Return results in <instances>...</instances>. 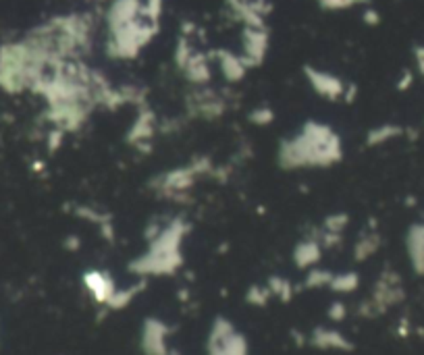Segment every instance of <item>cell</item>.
Listing matches in <instances>:
<instances>
[{"instance_id": "obj_26", "label": "cell", "mask_w": 424, "mask_h": 355, "mask_svg": "<svg viewBox=\"0 0 424 355\" xmlns=\"http://www.w3.org/2000/svg\"><path fill=\"white\" fill-rule=\"evenodd\" d=\"M364 17H366V21H369V23H376V21H378V17L374 15V11H366V15H364Z\"/></svg>"}, {"instance_id": "obj_23", "label": "cell", "mask_w": 424, "mask_h": 355, "mask_svg": "<svg viewBox=\"0 0 424 355\" xmlns=\"http://www.w3.org/2000/svg\"><path fill=\"white\" fill-rule=\"evenodd\" d=\"M350 218L345 214H333L324 220V231H331V233H341L345 227H347Z\"/></svg>"}, {"instance_id": "obj_9", "label": "cell", "mask_w": 424, "mask_h": 355, "mask_svg": "<svg viewBox=\"0 0 424 355\" xmlns=\"http://www.w3.org/2000/svg\"><path fill=\"white\" fill-rule=\"evenodd\" d=\"M154 129H157V123H154V114L150 110H140V114L135 116L131 129H129V135L127 140L133 144V146H144V144H150V138L154 135Z\"/></svg>"}, {"instance_id": "obj_10", "label": "cell", "mask_w": 424, "mask_h": 355, "mask_svg": "<svg viewBox=\"0 0 424 355\" xmlns=\"http://www.w3.org/2000/svg\"><path fill=\"white\" fill-rule=\"evenodd\" d=\"M181 71L185 73V77L196 83V86H206L212 77V67L208 58L200 52H194L192 58L181 67Z\"/></svg>"}, {"instance_id": "obj_24", "label": "cell", "mask_w": 424, "mask_h": 355, "mask_svg": "<svg viewBox=\"0 0 424 355\" xmlns=\"http://www.w3.org/2000/svg\"><path fill=\"white\" fill-rule=\"evenodd\" d=\"M345 314H347V309H345V304H341V302H335V304L329 307V318L335 320V322L343 320Z\"/></svg>"}, {"instance_id": "obj_2", "label": "cell", "mask_w": 424, "mask_h": 355, "mask_svg": "<svg viewBox=\"0 0 424 355\" xmlns=\"http://www.w3.org/2000/svg\"><path fill=\"white\" fill-rule=\"evenodd\" d=\"M206 173H211V164L206 160H198V162H192L187 166L173 168V170L160 175L154 181V187L164 198H177V196L187 194L192 189V185L196 183V179L206 175Z\"/></svg>"}, {"instance_id": "obj_12", "label": "cell", "mask_w": 424, "mask_h": 355, "mask_svg": "<svg viewBox=\"0 0 424 355\" xmlns=\"http://www.w3.org/2000/svg\"><path fill=\"white\" fill-rule=\"evenodd\" d=\"M214 56H216V60H218V65H220V71H223V75H225L227 81H233V83H235V81H239V79L248 73V65L244 62L241 56H237V54L227 51H216L214 52Z\"/></svg>"}, {"instance_id": "obj_8", "label": "cell", "mask_w": 424, "mask_h": 355, "mask_svg": "<svg viewBox=\"0 0 424 355\" xmlns=\"http://www.w3.org/2000/svg\"><path fill=\"white\" fill-rule=\"evenodd\" d=\"M84 285H86V289L90 291V295L98 302V304H105L112 297V293L117 291L114 289V283H112V279L102 272V270H90V272H86L84 274Z\"/></svg>"}, {"instance_id": "obj_15", "label": "cell", "mask_w": 424, "mask_h": 355, "mask_svg": "<svg viewBox=\"0 0 424 355\" xmlns=\"http://www.w3.org/2000/svg\"><path fill=\"white\" fill-rule=\"evenodd\" d=\"M358 274L356 272H343V274H333V281H331V289L337 291V293H352L358 289Z\"/></svg>"}, {"instance_id": "obj_11", "label": "cell", "mask_w": 424, "mask_h": 355, "mask_svg": "<svg viewBox=\"0 0 424 355\" xmlns=\"http://www.w3.org/2000/svg\"><path fill=\"white\" fill-rule=\"evenodd\" d=\"M310 343L318 347V349H341V351H350L354 349V345L339 333L333 328H322L318 326L317 330L310 337Z\"/></svg>"}, {"instance_id": "obj_5", "label": "cell", "mask_w": 424, "mask_h": 355, "mask_svg": "<svg viewBox=\"0 0 424 355\" xmlns=\"http://www.w3.org/2000/svg\"><path fill=\"white\" fill-rule=\"evenodd\" d=\"M166 335L168 328L164 322H160L157 318H148L144 322V330H142V349L146 355H164L166 349Z\"/></svg>"}, {"instance_id": "obj_4", "label": "cell", "mask_w": 424, "mask_h": 355, "mask_svg": "<svg viewBox=\"0 0 424 355\" xmlns=\"http://www.w3.org/2000/svg\"><path fill=\"white\" fill-rule=\"evenodd\" d=\"M304 75H306L310 88L317 92L320 98H326V100H339V98H343L347 83L341 77H337V75H333L329 71L317 69V67H310V65L304 67Z\"/></svg>"}, {"instance_id": "obj_18", "label": "cell", "mask_w": 424, "mask_h": 355, "mask_svg": "<svg viewBox=\"0 0 424 355\" xmlns=\"http://www.w3.org/2000/svg\"><path fill=\"white\" fill-rule=\"evenodd\" d=\"M266 287L270 289L272 295H279L283 302H289L291 295H293V285L287 279H281V276H270V281H268Z\"/></svg>"}, {"instance_id": "obj_25", "label": "cell", "mask_w": 424, "mask_h": 355, "mask_svg": "<svg viewBox=\"0 0 424 355\" xmlns=\"http://www.w3.org/2000/svg\"><path fill=\"white\" fill-rule=\"evenodd\" d=\"M320 2L326 8H345V6H352V4H356L360 0H320Z\"/></svg>"}, {"instance_id": "obj_1", "label": "cell", "mask_w": 424, "mask_h": 355, "mask_svg": "<svg viewBox=\"0 0 424 355\" xmlns=\"http://www.w3.org/2000/svg\"><path fill=\"white\" fill-rule=\"evenodd\" d=\"M343 158L339 135L333 127L308 121L298 135L285 140L279 148V162L285 168L331 166Z\"/></svg>"}, {"instance_id": "obj_17", "label": "cell", "mask_w": 424, "mask_h": 355, "mask_svg": "<svg viewBox=\"0 0 424 355\" xmlns=\"http://www.w3.org/2000/svg\"><path fill=\"white\" fill-rule=\"evenodd\" d=\"M395 135H399V127H393V125L374 127V129H371L366 142H369V146H383V144H387L389 140H393Z\"/></svg>"}, {"instance_id": "obj_7", "label": "cell", "mask_w": 424, "mask_h": 355, "mask_svg": "<svg viewBox=\"0 0 424 355\" xmlns=\"http://www.w3.org/2000/svg\"><path fill=\"white\" fill-rule=\"evenodd\" d=\"M140 15H142V0H112L108 11V25L110 29H117L135 21Z\"/></svg>"}, {"instance_id": "obj_19", "label": "cell", "mask_w": 424, "mask_h": 355, "mask_svg": "<svg viewBox=\"0 0 424 355\" xmlns=\"http://www.w3.org/2000/svg\"><path fill=\"white\" fill-rule=\"evenodd\" d=\"M331 281H333V274H331L329 270H322V268H312V270L308 272V276H306L304 285H306V287H310V289H320V287H329V285H331Z\"/></svg>"}, {"instance_id": "obj_3", "label": "cell", "mask_w": 424, "mask_h": 355, "mask_svg": "<svg viewBox=\"0 0 424 355\" xmlns=\"http://www.w3.org/2000/svg\"><path fill=\"white\" fill-rule=\"evenodd\" d=\"M208 355H248V341L225 318H216L208 337Z\"/></svg>"}, {"instance_id": "obj_16", "label": "cell", "mask_w": 424, "mask_h": 355, "mask_svg": "<svg viewBox=\"0 0 424 355\" xmlns=\"http://www.w3.org/2000/svg\"><path fill=\"white\" fill-rule=\"evenodd\" d=\"M142 289H144V283H140V285H135V287H131V289L114 291L112 297L106 302V305H108L110 309H123L125 305H129L131 302H133V297H135Z\"/></svg>"}, {"instance_id": "obj_6", "label": "cell", "mask_w": 424, "mask_h": 355, "mask_svg": "<svg viewBox=\"0 0 424 355\" xmlns=\"http://www.w3.org/2000/svg\"><path fill=\"white\" fill-rule=\"evenodd\" d=\"M266 48H268V36L265 27H248L244 34V62L248 67L260 65L265 60Z\"/></svg>"}, {"instance_id": "obj_28", "label": "cell", "mask_w": 424, "mask_h": 355, "mask_svg": "<svg viewBox=\"0 0 424 355\" xmlns=\"http://www.w3.org/2000/svg\"><path fill=\"white\" fill-rule=\"evenodd\" d=\"M164 355H181V354H179V351H166Z\"/></svg>"}, {"instance_id": "obj_14", "label": "cell", "mask_w": 424, "mask_h": 355, "mask_svg": "<svg viewBox=\"0 0 424 355\" xmlns=\"http://www.w3.org/2000/svg\"><path fill=\"white\" fill-rule=\"evenodd\" d=\"M320 241L317 237H310L302 243H298L296 252H293V260L300 268H312L320 260Z\"/></svg>"}, {"instance_id": "obj_20", "label": "cell", "mask_w": 424, "mask_h": 355, "mask_svg": "<svg viewBox=\"0 0 424 355\" xmlns=\"http://www.w3.org/2000/svg\"><path fill=\"white\" fill-rule=\"evenodd\" d=\"M376 246H378V237L376 235H366L358 241L356 246V260H366L369 255L376 252Z\"/></svg>"}, {"instance_id": "obj_13", "label": "cell", "mask_w": 424, "mask_h": 355, "mask_svg": "<svg viewBox=\"0 0 424 355\" xmlns=\"http://www.w3.org/2000/svg\"><path fill=\"white\" fill-rule=\"evenodd\" d=\"M192 100H194V108L192 110H196V114H202V116H208V119L223 114V110H225V102L220 100L216 94H212V92L198 90L192 96Z\"/></svg>"}, {"instance_id": "obj_22", "label": "cell", "mask_w": 424, "mask_h": 355, "mask_svg": "<svg viewBox=\"0 0 424 355\" xmlns=\"http://www.w3.org/2000/svg\"><path fill=\"white\" fill-rule=\"evenodd\" d=\"M250 121H252L254 125H263V127H266V125H270V123L274 121V112H272L270 108H266V106H263V108H254V110L250 112Z\"/></svg>"}, {"instance_id": "obj_27", "label": "cell", "mask_w": 424, "mask_h": 355, "mask_svg": "<svg viewBox=\"0 0 424 355\" xmlns=\"http://www.w3.org/2000/svg\"><path fill=\"white\" fill-rule=\"evenodd\" d=\"M418 65H420V69H423L424 73V51H418Z\"/></svg>"}, {"instance_id": "obj_21", "label": "cell", "mask_w": 424, "mask_h": 355, "mask_svg": "<svg viewBox=\"0 0 424 355\" xmlns=\"http://www.w3.org/2000/svg\"><path fill=\"white\" fill-rule=\"evenodd\" d=\"M270 289L268 287H260V285H254V287H250V291H248V295H246V300L250 302L252 305H266V302L270 300Z\"/></svg>"}]
</instances>
